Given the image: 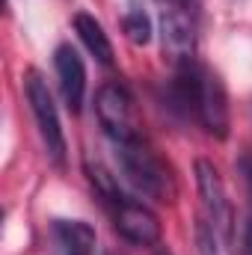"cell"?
<instances>
[{
    "label": "cell",
    "mask_w": 252,
    "mask_h": 255,
    "mask_svg": "<svg viewBox=\"0 0 252 255\" xmlns=\"http://www.w3.org/2000/svg\"><path fill=\"white\" fill-rule=\"evenodd\" d=\"M54 253L57 255H95V229L83 220H54L51 223Z\"/></svg>",
    "instance_id": "cell-9"
},
{
    "label": "cell",
    "mask_w": 252,
    "mask_h": 255,
    "mask_svg": "<svg viewBox=\"0 0 252 255\" xmlns=\"http://www.w3.org/2000/svg\"><path fill=\"white\" fill-rule=\"evenodd\" d=\"M125 33L133 45H148V39H151V21H148L145 9L139 6V0H130V6H127Z\"/></svg>",
    "instance_id": "cell-11"
},
{
    "label": "cell",
    "mask_w": 252,
    "mask_h": 255,
    "mask_svg": "<svg viewBox=\"0 0 252 255\" xmlns=\"http://www.w3.org/2000/svg\"><path fill=\"white\" fill-rule=\"evenodd\" d=\"M24 95H27V104H30V113L36 119L39 128V136H42V145L48 151V157L63 166L65 163V133L60 125V113H57V104H54V95L48 89V83L42 80L39 71H27L24 74Z\"/></svg>",
    "instance_id": "cell-3"
},
{
    "label": "cell",
    "mask_w": 252,
    "mask_h": 255,
    "mask_svg": "<svg viewBox=\"0 0 252 255\" xmlns=\"http://www.w3.org/2000/svg\"><path fill=\"white\" fill-rule=\"evenodd\" d=\"M196 122L205 128L211 136L226 139L232 128L229 113V92L217 71L199 65V86H196Z\"/></svg>",
    "instance_id": "cell-5"
},
{
    "label": "cell",
    "mask_w": 252,
    "mask_h": 255,
    "mask_svg": "<svg viewBox=\"0 0 252 255\" xmlns=\"http://www.w3.org/2000/svg\"><path fill=\"white\" fill-rule=\"evenodd\" d=\"M116 160H119V169L125 172L127 184L139 196L154 199V202H172L175 199L172 169L142 136H133L127 142H116Z\"/></svg>",
    "instance_id": "cell-1"
},
{
    "label": "cell",
    "mask_w": 252,
    "mask_h": 255,
    "mask_svg": "<svg viewBox=\"0 0 252 255\" xmlns=\"http://www.w3.org/2000/svg\"><path fill=\"white\" fill-rule=\"evenodd\" d=\"M244 255H252V217L247 220V229H244Z\"/></svg>",
    "instance_id": "cell-14"
},
{
    "label": "cell",
    "mask_w": 252,
    "mask_h": 255,
    "mask_svg": "<svg viewBox=\"0 0 252 255\" xmlns=\"http://www.w3.org/2000/svg\"><path fill=\"white\" fill-rule=\"evenodd\" d=\"M110 217H113L116 232L133 247H154L160 241V220H157V214L148 205H142V202H136L130 196H122L110 208Z\"/></svg>",
    "instance_id": "cell-7"
},
{
    "label": "cell",
    "mask_w": 252,
    "mask_h": 255,
    "mask_svg": "<svg viewBox=\"0 0 252 255\" xmlns=\"http://www.w3.org/2000/svg\"><path fill=\"white\" fill-rule=\"evenodd\" d=\"M196 247H199V255H220L217 253V247H220V235H217V229H214L205 217L196 223Z\"/></svg>",
    "instance_id": "cell-12"
},
{
    "label": "cell",
    "mask_w": 252,
    "mask_h": 255,
    "mask_svg": "<svg viewBox=\"0 0 252 255\" xmlns=\"http://www.w3.org/2000/svg\"><path fill=\"white\" fill-rule=\"evenodd\" d=\"M54 68H57V80H60L65 107L71 113H80L83 98H86V65L80 60V54L71 45H60L54 54Z\"/></svg>",
    "instance_id": "cell-8"
},
{
    "label": "cell",
    "mask_w": 252,
    "mask_h": 255,
    "mask_svg": "<svg viewBox=\"0 0 252 255\" xmlns=\"http://www.w3.org/2000/svg\"><path fill=\"white\" fill-rule=\"evenodd\" d=\"M196 187L202 196V208H205V220L217 229V235L223 238V244H232L235 238V214H232V202L226 196L223 178L217 172V166L205 157L196 160Z\"/></svg>",
    "instance_id": "cell-6"
},
{
    "label": "cell",
    "mask_w": 252,
    "mask_h": 255,
    "mask_svg": "<svg viewBox=\"0 0 252 255\" xmlns=\"http://www.w3.org/2000/svg\"><path fill=\"white\" fill-rule=\"evenodd\" d=\"M95 116H98V122H101L104 133L110 136L113 145L139 136L133 98H130V92L122 83H104L95 92Z\"/></svg>",
    "instance_id": "cell-4"
},
{
    "label": "cell",
    "mask_w": 252,
    "mask_h": 255,
    "mask_svg": "<svg viewBox=\"0 0 252 255\" xmlns=\"http://www.w3.org/2000/svg\"><path fill=\"white\" fill-rule=\"evenodd\" d=\"M163 57L175 68L196 63L202 0H154Z\"/></svg>",
    "instance_id": "cell-2"
},
{
    "label": "cell",
    "mask_w": 252,
    "mask_h": 255,
    "mask_svg": "<svg viewBox=\"0 0 252 255\" xmlns=\"http://www.w3.org/2000/svg\"><path fill=\"white\" fill-rule=\"evenodd\" d=\"M74 30L80 36V42L86 45V51L98 60L101 65H113V45L101 27V21H95L89 12H77L74 15Z\"/></svg>",
    "instance_id": "cell-10"
},
{
    "label": "cell",
    "mask_w": 252,
    "mask_h": 255,
    "mask_svg": "<svg viewBox=\"0 0 252 255\" xmlns=\"http://www.w3.org/2000/svg\"><path fill=\"white\" fill-rule=\"evenodd\" d=\"M238 169H241V175H244V181H247V187L252 193V154H244L238 160Z\"/></svg>",
    "instance_id": "cell-13"
}]
</instances>
